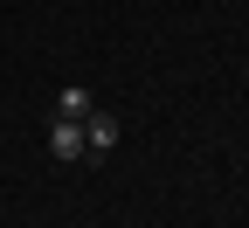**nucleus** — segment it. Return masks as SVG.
<instances>
[{"label":"nucleus","instance_id":"1","mask_svg":"<svg viewBox=\"0 0 249 228\" xmlns=\"http://www.w3.org/2000/svg\"><path fill=\"white\" fill-rule=\"evenodd\" d=\"M118 139H124V124H118L111 111H90V118H83V152H90V159L118 152Z\"/></svg>","mask_w":249,"mask_h":228},{"label":"nucleus","instance_id":"2","mask_svg":"<svg viewBox=\"0 0 249 228\" xmlns=\"http://www.w3.org/2000/svg\"><path fill=\"white\" fill-rule=\"evenodd\" d=\"M49 159H62V166H70V159H90V152H83V124H76V118H55V124H49Z\"/></svg>","mask_w":249,"mask_h":228},{"label":"nucleus","instance_id":"3","mask_svg":"<svg viewBox=\"0 0 249 228\" xmlns=\"http://www.w3.org/2000/svg\"><path fill=\"white\" fill-rule=\"evenodd\" d=\"M90 111H97V104H90V90H83V83H70V90L55 97V118H76V124H83Z\"/></svg>","mask_w":249,"mask_h":228}]
</instances>
